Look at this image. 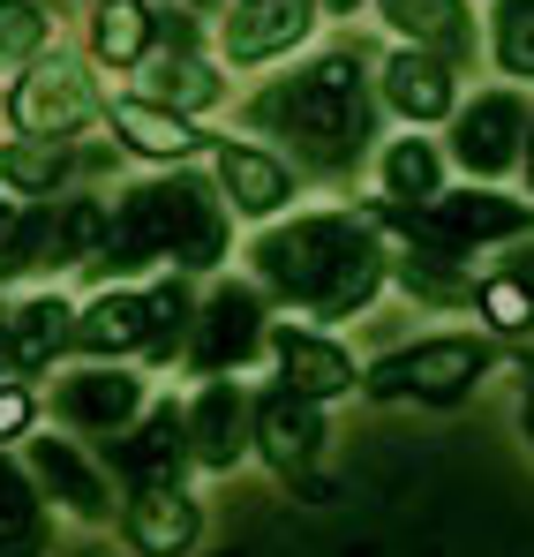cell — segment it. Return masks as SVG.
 Returning <instances> with one entry per match:
<instances>
[{
	"label": "cell",
	"mask_w": 534,
	"mask_h": 557,
	"mask_svg": "<svg viewBox=\"0 0 534 557\" xmlns=\"http://www.w3.org/2000/svg\"><path fill=\"white\" fill-rule=\"evenodd\" d=\"M241 128L271 144L301 182L347 188L369 174L376 144H384V106H376V61L361 38L316 46L301 61H286L271 84L241 98Z\"/></svg>",
	"instance_id": "cell-1"
},
{
	"label": "cell",
	"mask_w": 534,
	"mask_h": 557,
	"mask_svg": "<svg viewBox=\"0 0 534 557\" xmlns=\"http://www.w3.org/2000/svg\"><path fill=\"white\" fill-rule=\"evenodd\" d=\"M241 264L271 294V309L339 332L369 317L376 294L392 286V242L376 234L369 203H316V211H286L278 226H257Z\"/></svg>",
	"instance_id": "cell-2"
},
{
	"label": "cell",
	"mask_w": 534,
	"mask_h": 557,
	"mask_svg": "<svg viewBox=\"0 0 534 557\" xmlns=\"http://www.w3.org/2000/svg\"><path fill=\"white\" fill-rule=\"evenodd\" d=\"M234 257V211L219 203L211 174H136L105 188V249L90 278L98 286H144V278H219Z\"/></svg>",
	"instance_id": "cell-3"
},
{
	"label": "cell",
	"mask_w": 534,
	"mask_h": 557,
	"mask_svg": "<svg viewBox=\"0 0 534 557\" xmlns=\"http://www.w3.org/2000/svg\"><path fill=\"white\" fill-rule=\"evenodd\" d=\"M489 376H497V339H482V332H422V339L361 362V399L467 407Z\"/></svg>",
	"instance_id": "cell-4"
},
{
	"label": "cell",
	"mask_w": 534,
	"mask_h": 557,
	"mask_svg": "<svg viewBox=\"0 0 534 557\" xmlns=\"http://www.w3.org/2000/svg\"><path fill=\"white\" fill-rule=\"evenodd\" d=\"M271 294L257 278H211L203 286V309H196V332H188V355H181V370L196 376V384H211V376H241L257 370L271 355Z\"/></svg>",
	"instance_id": "cell-5"
},
{
	"label": "cell",
	"mask_w": 534,
	"mask_h": 557,
	"mask_svg": "<svg viewBox=\"0 0 534 557\" xmlns=\"http://www.w3.org/2000/svg\"><path fill=\"white\" fill-rule=\"evenodd\" d=\"M8 136H38V144H84L90 128L105 121V91L90 84L84 61H69L61 46L30 69H15V84L0 91Z\"/></svg>",
	"instance_id": "cell-6"
},
{
	"label": "cell",
	"mask_w": 534,
	"mask_h": 557,
	"mask_svg": "<svg viewBox=\"0 0 534 557\" xmlns=\"http://www.w3.org/2000/svg\"><path fill=\"white\" fill-rule=\"evenodd\" d=\"M527 121H534V98L512 91V84H489V91L459 98L445 128V159L482 188H505V174H520L527 159Z\"/></svg>",
	"instance_id": "cell-7"
},
{
	"label": "cell",
	"mask_w": 534,
	"mask_h": 557,
	"mask_svg": "<svg viewBox=\"0 0 534 557\" xmlns=\"http://www.w3.org/2000/svg\"><path fill=\"white\" fill-rule=\"evenodd\" d=\"M46 407H53V422H61L69 437H84L90 453H98V445H113L121 430H136V414L151 407V376L128 370V362H76V370L53 376Z\"/></svg>",
	"instance_id": "cell-8"
},
{
	"label": "cell",
	"mask_w": 534,
	"mask_h": 557,
	"mask_svg": "<svg viewBox=\"0 0 534 557\" xmlns=\"http://www.w3.org/2000/svg\"><path fill=\"white\" fill-rule=\"evenodd\" d=\"M23 467H30L46 512H61V520H76V528H113V520H121V490H113L105 460L90 453L84 437L38 430V437L23 445Z\"/></svg>",
	"instance_id": "cell-9"
},
{
	"label": "cell",
	"mask_w": 534,
	"mask_h": 557,
	"mask_svg": "<svg viewBox=\"0 0 534 557\" xmlns=\"http://www.w3.org/2000/svg\"><path fill=\"white\" fill-rule=\"evenodd\" d=\"M249 437H257V460H264L278 482H294V490H309V497H332V482L316 474L324 437H332V422H324L316 399H294L286 384H264L257 407H249Z\"/></svg>",
	"instance_id": "cell-10"
},
{
	"label": "cell",
	"mask_w": 534,
	"mask_h": 557,
	"mask_svg": "<svg viewBox=\"0 0 534 557\" xmlns=\"http://www.w3.org/2000/svg\"><path fill=\"white\" fill-rule=\"evenodd\" d=\"M203 174L219 188V203L234 211V226H278L286 211H301L294 196L309 188L271 144H257V136H219V151H211Z\"/></svg>",
	"instance_id": "cell-11"
},
{
	"label": "cell",
	"mask_w": 534,
	"mask_h": 557,
	"mask_svg": "<svg viewBox=\"0 0 534 557\" xmlns=\"http://www.w3.org/2000/svg\"><path fill=\"white\" fill-rule=\"evenodd\" d=\"M316 0H241V8H226L219 15V69L234 76H249V69H286V61H301L309 53V38H316Z\"/></svg>",
	"instance_id": "cell-12"
},
{
	"label": "cell",
	"mask_w": 534,
	"mask_h": 557,
	"mask_svg": "<svg viewBox=\"0 0 534 557\" xmlns=\"http://www.w3.org/2000/svg\"><path fill=\"white\" fill-rule=\"evenodd\" d=\"M98 460L113 474V490H166V482H188V399H159L136 414V430H121L113 445H98Z\"/></svg>",
	"instance_id": "cell-13"
},
{
	"label": "cell",
	"mask_w": 534,
	"mask_h": 557,
	"mask_svg": "<svg viewBox=\"0 0 534 557\" xmlns=\"http://www.w3.org/2000/svg\"><path fill=\"white\" fill-rule=\"evenodd\" d=\"M105 136H113L128 159H144L151 174H174V166H211V151H219V128L188 121V113H174V106H151L144 91L105 98Z\"/></svg>",
	"instance_id": "cell-14"
},
{
	"label": "cell",
	"mask_w": 534,
	"mask_h": 557,
	"mask_svg": "<svg viewBox=\"0 0 534 557\" xmlns=\"http://www.w3.org/2000/svg\"><path fill=\"white\" fill-rule=\"evenodd\" d=\"M271 370L278 384L294 392V399H316V407H332V399H355L361 392V362L355 347L339 339V332H324V324H294V317H278L271 324Z\"/></svg>",
	"instance_id": "cell-15"
},
{
	"label": "cell",
	"mask_w": 534,
	"mask_h": 557,
	"mask_svg": "<svg viewBox=\"0 0 534 557\" xmlns=\"http://www.w3.org/2000/svg\"><path fill=\"white\" fill-rule=\"evenodd\" d=\"M459 69L437 61V53H414V46H392L384 61H376V106L392 113V121H407V128H451V113H459Z\"/></svg>",
	"instance_id": "cell-16"
},
{
	"label": "cell",
	"mask_w": 534,
	"mask_h": 557,
	"mask_svg": "<svg viewBox=\"0 0 534 557\" xmlns=\"http://www.w3.org/2000/svg\"><path fill=\"white\" fill-rule=\"evenodd\" d=\"M249 407H257V392H241V376H211L188 392V460L203 474H234L241 460H257Z\"/></svg>",
	"instance_id": "cell-17"
},
{
	"label": "cell",
	"mask_w": 534,
	"mask_h": 557,
	"mask_svg": "<svg viewBox=\"0 0 534 557\" xmlns=\"http://www.w3.org/2000/svg\"><path fill=\"white\" fill-rule=\"evenodd\" d=\"M76 355V301L69 294H53V286H38V294H23V301H8V347H0V362L8 376H23V384H38V376Z\"/></svg>",
	"instance_id": "cell-18"
},
{
	"label": "cell",
	"mask_w": 534,
	"mask_h": 557,
	"mask_svg": "<svg viewBox=\"0 0 534 557\" xmlns=\"http://www.w3.org/2000/svg\"><path fill=\"white\" fill-rule=\"evenodd\" d=\"M113 528H121L128 557H196V543H203V497H196L188 482L128 490Z\"/></svg>",
	"instance_id": "cell-19"
},
{
	"label": "cell",
	"mask_w": 534,
	"mask_h": 557,
	"mask_svg": "<svg viewBox=\"0 0 534 557\" xmlns=\"http://www.w3.org/2000/svg\"><path fill=\"white\" fill-rule=\"evenodd\" d=\"M144 347H151V286H90V301H76V355L84 362L144 370Z\"/></svg>",
	"instance_id": "cell-20"
},
{
	"label": "cell",
	"mask_w": 534,
	"mask_h": 557,
	"mask_svg": "<svg viewBox=\"0 0 534 557\" xmlns=\"http://www.w3.org/2000/svg\"><path fill=\"white\" fill-rule=\"evenodd\" d=\"M376 15L392 23V46H414V53H437L459 76L482 61V23L467 0H376Z\"/></svg>",
	"instance_id": "cell-21"
},
{
	"label": "cell",
	"mask_w": 534,
	"mask_h": 557,
	"mask_svg": "<svg viewBox=\"0 0 534 557\" xmlns=\"http://www.w3.org/2000/svg\"><path fill=\"white\" fill-rule=\"evenodd\" d=\"M369 174H376V203H392V211H430L451 188V159H445V144H437L430 128H407V136H384V144H376Z\"/></svg>",
	"instance_id": "cell-22"
},
{
	"label": "cell",
	"mask_w": 534,
	"mask_h": 557,
	"mask_svg": "<svg viewBox=\"0 0 534 557\" xmlns=\"http://www.w3.org/2000/svg\"><path fill=\"white\" fill-rule=\"evenodd\" d=\"M384 242H392V286L407 301H422V309H467L474 301V264L467 257H451L422 234H384Z\"/></svg>",
	"instance_id": "cell-23"
},
{
	"label": "cell",
	"mask_w": 534,
	"mask_h": 557,
	"mask_svg": "<svg viewBox=\"0 0 534 557\" xmlns=\"http://www.w3.org/2000/svg\"><path fill=\"white\" fill-rule=\"evenodd\" d=\"M84 188V159L76 144H38V136H8L0 144V196H23V203H61Z\"/></svg>",
	"instance_id": "cell-24"
},
{
	"label": "cell",
	"mask_w": 534,
	"mask_h": 557,
	"mask_svg": "<svg viewBox=\"0 0 534 557\" xmlns=\"http://www.w3.org/2000/svg\"><path fill=\"white\" fill-rule=\"evenodd\" d=\"M136 91L151 98V106H174L188 121H203L211 106H226V69L211 53H151L144 76H136Z\"/></svg>",
	"instance_id": "cell-25"
},
{
	"label": "cell",
	"mask_w": 534,
	"mask_h": 557,
	"mask_svg": "<svg viewBox=\"0 0 534 557\" xmlns=\"http://www.w3.org/2000/svg\"><path fill=\"white\" fill-rule=\"evenodd\" d=\"M151 53H159V38H151V8H144V0H105V8H90V69H105V76H144Z\"/></svg>",
	"instance_id": "cell-26"
},
{
	"label": "cell",
	"mask_w": 534,
	"mask_h": 557,
	"mask_svg": "<svg viewBox=\"0 0 534 557\" xmlns=\"http://www.w3.org/2000/svg\"><path fill=\"white\" fill-rule=\"evenodd\" d=\"M53 550V512L30 482V467L0 453V557H46Z\"/></svg>",
	"instance_id": "cell-27"
},
{
	"label": "cell",
	"mask_w": 534,
	"mask_h": 557,
	"mask_svg": "<svg viewBox=\"0 0 534 557\" xmlns=\"http://www.w3.org/2000/svg\"><path fill=\"white\" fill-rule=\"evenodd\" d=\"M474 332L482 339H497V347H534V294L520 278L505 272V264H489V272H474Z\"/></svg>",
	"instance_id": "cell-28"
},
{
	"label": "cell",
	"mask_w": 534,
	"mask_h": 557,
	"mask_svg": "<svg viewBox=\"0 0 534 557\" xmlns=\"http://www.w3.org/2000/svg\"><path fill=\"white\" fill-rule=\"evenodd\" d=\"M151 286V347H144V370H166L188 355V332H196V309H203V294H196V278H144Z\"/></svg>",
	"instance_id": "cell-29"
},
{
	"label": "cell",
	"mask_w": 534,
	"mask_h": 557,
	"mask_svg": "<svg viewBox=\"0 0 534 557\" xmlns=\"http://www.w3.org/2000/svg\"><path fill=\"white\" fill-rule=\"evenodd\" d=\"M482 53L497 61V76L512 91H534V0H489Z\"/></svg>",
	"instance_id": "cell-30"
},
{
	"label": "cell",
	"mask_w": 534,
	"mask_h": 557,
	"mask_svg": "<svg viewBox=\"0 0 534 557\" xmlns=\"http://www.w3.org/2000/svg\"><path fill=\"white\" fill-rule=\"evenodd\" d=\"M53 53V8L38 0H0V61L8 69H30Z\"/></svg>",
	"instance_id": "cell-31"
},
{
	"label": "cell",
	"mask_w": 534,
	"mask_h": 557,
	"mask_svg": "<svg viewBox=\"0 0 534 557\" xmlns=\"http://www.w3.org/2000/svg\"><path fill=\"white\" fill-rule=\"evenodd\" d=\"M46 430V392L23 384V376H0V453L8 445H30Z\"/></svg>",
	"instance_id": "cell-32"
},
{
	"label": "cell",
	"mask_w": 534,
	"mask_h": 557,
	"mask_svg": "<svg viewBox=\"0 0 534 557\" xmlns=\"http://www.w3.org/2000/svg\"><path fill=\"white\" fill-rule=\"evenodd\" d=\"M497 264H505V272H512V278H520V286L534 294V242H512V249H505Z\"/></svg>",
	"instance_id": "cell-33"
},
{
	"label": "cell",
	"mask_w": 534,
	"mask_h": 557,
	"mask_svg": "<svg viewBox=\"0 0 534 557\" xmlns=\"http://www.w3.org/2000/svg\"><path fill=\"white\" fill-rule=\"evenodd\" d=\"M520 430H527V445H534V362L520 370Z\"/></svg>",
	"instance_id": "cell-34"
},
{
	"label": "cell",
	"mask_w": 534,
	"mask_h": 557,
	"mask_svg": "<svg viewBox=\"0 0 534 557\" xmlns=\"http://www.w3.org/2000/svg\"><path fill=\"white\" fill-rule=\"evenodd\" d=\"M369 0H316V15H339V23H355Z\"/></svg>",
	"instance_id": "cell-35"
},
{
	"label": "cell",
	"mask_w": 534,
	"mask_h": 557,
	"mask_svg": "<svg viewBox=\"0 0 534 557\" xmlns=\"http://www.w3.org/2000/svg\"><path fill=\"white\" fill-rule=\"evenodd\" d=\"M520 182H527V203H534V121H527V159H520Z\"/></svg>",
	"instance_id": "cell-36"
},
{
	"label": "cell",
	"mask_w": 534,
	"mask_h": 557,
	"mask_svg": "<svg viewBox=\"0 0 534 557\" xmlns=\"http://www.w3.org/2000/svg\"><path fill=\"white\" fill-rule=\"evenodd\" d=\"M8 219H15V203H8V196H0V234H8Z\"/></svg>",
	"instance_id": "cell-37"
},
{
	"label": "cell",
	"mask_w": 534,
	"mask_h": 557,
	"mask_svg": "<svg viewBox=\"0 0 534 557\" xmlns=\"http://www.w3.org/2000/svg\"><path fill=\"white\" fill-rule=\"evenodd\" d=\"M144 8H166V0H144Z\"/></svg>",
	"instance_id": "cell-38"
},
{
	"label": "cell",
	"mask_w": 534,
	"mask_h": 557,
	"mask_svg": "<svg viewBox=\"0 0 534 557\" xmlns=\"http://www.w3.org/2000/svg\"><path fill=\"white\" fill-rule=\"evenodd\" d=\"M90 8H105V0H90Z\"/></svg>",
	"instance_id": "cell-39"
},
{
	"label": "cell",
	"mask_w": 534,
	"mask_h": 557,
	"mask_svg": "<svg viewBox=\"0 0 534 557\" xmlns=\"http://www.w3.org/2000/svg\"><path fill=\"white\" fill-rule=\"evenodd\" d=\"M38 8H53V0H38Z\"/></svg>",
	"instance_id": "cell-40"
}]
</instances>
